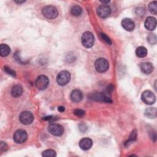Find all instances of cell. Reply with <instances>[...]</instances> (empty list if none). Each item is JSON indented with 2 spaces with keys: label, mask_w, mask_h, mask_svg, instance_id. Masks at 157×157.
Here are the masks:
<instances>
[{
  "label": "cell",
  "mask_w": 157,
  "mask_h": 157,
  "mask_svg": "<svg viewBox=\"0 0 157 157\" xmlns=\"http://www.w3.org/2000/svg\"><path fill=\"white\" fill-rule=\"evenodd\" d=\"M14 141L17 144H23L28 138V134L25 130L18 129L14 134Z\"/></svg>",
  "instance_id": "4"
},
{
  "label": "cell",
  "mask_w": 157,
  "mask_h": 157,
  "mask_svg": "<svg viewBox=\"0 0 157 157\" xmlns=\"http://www.w3.org/2000/svg\"><path fill=\"white\" fill-rule=\"evenodd\" d=\"M48 130L51 134H52V135L57 136H61L64 132V128L63 127L57 123H53L51 124L49 126Z\"/></svg>",
  "instance_id": "10"
},
{
  "label": "cell",
  "mask_w": 157,
  "mask_h": 157,
  "mask_svg": "<svg viewBox=\"0 0 157 157\" xmlns=\"http://www.w3.org/2000/svg\"><path fill=\"white\" fill-rule=\"evenodd\" d=\"M42 156L44 157H54L57 156L56 152L53 150H46L42 152Z\"/></svg>",
  "instance_id": "24"
},
{
  "label": "cell",
  "mask_w": 157,
  "mask_h": 157,
  "mask_svg": "<svg viewBox=\"0 0 157 157\" xmlns=\"http://www.w3.org/2000/svg\"><path fill=\"white\" fill-rule=\"evenodd\" d=\"M109 66L108 61L103 58H98L95 63L96 70L99 73H104L107 71Z\"/></svg>",
  "instance_id": "3"
},
{
  "label": "cell",
  "mask_w": 157,
  "mask_h": 157,
  "mask_svg": "<svg viewBox=\"0 0 157 157\" xmlns=\"http://www.w3.org/2000/svg\"><path fill=\"white\" fill-rule=\"evenodd\" d=\"M144 25L147 30H148L149 31L154 30L156 27V18L153 17H147L145 21Z\"/></svg>",
  "instance_id": "12"
},
{
  "label": "cell",
  "mask_w": 157,
  "mask_h": 157,
  "mask_svg": "<svg viewBox=\"0 0 157 157\" xmlns=\"http://www.w3.org/2000/svg\"><path fill=\"white\" fill-rule=\"evenodd\" d=\"M136 54L139 58H144L147 55V51L146 47L140 46L136 49Z\"/></svg>",
  "instance_id": "21"
},
{
  "label": "cell",
  "mask_w": 157,
  "mask_h": 157,
  "mask_svg": "<svg viewBox=\"0 0 157 157\" xmlns=\"http://www.w3.org/2000/svg\"><path fill=\"white\" fill-rule=\"evenodd\" d=\"M122 27L128 31H132L135 27V24L134 22L131 20L130 18H124L122 21Z\"/></svg>",
  "instance_id": "13"
},
{
  "label": "cell",
  "mask_w": 157,
  "mask_h": 157,
  "mask_svg": "<svg viewBox=\"0 0 157 157\" xmlns=\"http://www.w3.org/2000/svg\"><path fill=\"white\" fill-rule=\"evenodd\" d=\"M70 98L73 102L79 103L80 101H82V100L83 98L82 92L80 90H77V89L74 90H73L71 92Z\"/></svg>",
  "instance_id": "16"
},
{
  "label": "cell",
  "mask_w": 157,
  "mask_h": 157,
  "mask_svg": "<svg viewBox=\"0 0 157 157\" xmlns=\"http://www.w3.org/2000/svg\"><path fill=\"white\" fill-rule=\"evenodd\" d=\"M82 12V9L80 6L78 5L74 6L71 9V13L72 15L74 16H79L80 15Z\"/></svg>",
  "instance_id": "22"
},
{
  "label": "cell",
  "mask_w": 157,
  "mask_h": 157,
  "mask_svg": "<svg viewBox=\"0 0 157 157\" xmlns=\"http://www.w3.org/2000/svg\"><path fill=\"white\" fill-rule=\"evenodd\" d=\"M149 10L153 15H156L157 14V3L156 2H152L149 5Z\"/></svg>",
  "instance_id": "23"
},
{
  "label": "cell",
  "mask_w": 157,
  "mask_h": 157,
  "mask_svg": "<svg viewBox=\"0 0 157 157\" xmlns=\"http://www.w3.org/2000/svg\"><path fill=\"white\" fill-rule=\"evenodd\" d=\"M70 73L67 71H62L58 74L57 77V82L61 86L68 84L70 80Z\"/></svg>",
  "instance_id": "5"
},
{
  "label": "cell",
  "mask_w": 157,
  "mask_h": 157,
  "mask_svg": "<svg viewBox=\"0 0 157 157\" xmlns=\"http://www.w3.org/2000/svg\"><path fill=\"white\" fill-rule=\"evenodd\" d=\"M14 2L18 4H21V3H23L25 2V1H17V0H15V1H14Z\"/></svg>",
  "instance_id": "35"
},
{
  "label": "cell",
  "mask_w": 157,
  "mask_h": 157,
  "mask_svg": "<svg viewBox=\"0 0 157 157\" xmlns=\"http://www.w3.org/2000/svg\"><path fill=\"white\" fill-rule=\"evenodd\" d=\"M10 52L11 49L7 44H1V46H0V54H1L2 57H4L8 56L10 54Z\"/></svg>",
  "instance_id": "20"
},
{
  "label": "cell",
  "mask_w": 157,
  "mask_h": 157,
  "mask_svg": "<svg viewBox=\"0 0 157 157\" xmlns=\"http://www.w3.org/2000/svg\"><path fill=\"white\" fill-rule=\"evenodd\" d=\"M142 101L149 105L153 104L156 101V96L154 93L150 90L144 91L141 96Z\"/></svg>",
  "instance_id": "6"
},
{
  "label": "cell",
  "mask_w": 157,
  "mask_h": 157,
  "mask_svg": "<svg viewBox=\"0 0 157 157\" xmlns=\"http://www.w3.org/2000/svg\"><path fill=\"white\" fill-rule=\"evenodd\" d=\"M93 145L92 140L90 138H83L79 142V146L81 149L83 150H88L92 147Z\"/></svg>",
  "instance_id": "14"
},
{
  "label": "cell",
  "mask_w": 157,
  "mask_h": 157,
  "mask_svg": "<svg viewBox=\"0 0 157 157\" xmlns=\"http://www.w3.org/2000/svg\"><path fill=\"white\" fill-rule=\"evenodd\" d=\"M140 68L143 73L146 74H149L152 73L153 71V66L150 63L145 62L141 63L140 66Z\"/></svg>",
  "instance_id": "15"
},
{
  "label": "cell",
  "mask_w": 157,
  "mask_h": 157,
  "mask_svg": "<svg viewBox=\"0 0 157 157\" xmlns=\"http://www.w3.org/2000/svg\"><path fill=\"white\" fill-rule=\"evenodd\" d=\"M7 149V145L5 142L2 141L1 143H0V150H1L2 152L5 151Z\"/></svg>",
  "instance_id": "29"
},
{
  "label": "cell",
  "mask_w": 157,
  "mask_h": 157,
  "mask_svg": "<svg viewBox=\"0 0 157 157\" xmlns=\"http://www.w3.org/2000/svg\"><path fill=\"white\" fill-rule=\"evenodd\" d=\"M144 13H145V11H144V9H142V8H138L136 9V14L138 15H141V16L144 15Z\"/></svg>",
  "instance_id": "30"
},
{
  "label": "cell",
  "mask_w": 157,
  "mask_h": 157,
  "mask_svg": "<svg viewBox=\"0 0 157 157\" xmlns=\"http://www.w3.org/2000/svg\"><path fill=\"white\" fill-rule=\"evenodd\" d=\"M147 41L150 44H155L156 43V36L155 34H150L147 37Z\"/></svg>",
  "instance_id": "25"
},
{
  "label": "cell",
  "mask_w": 157,
  "mask_h": 157,
  "mask_svg": "<svg viewBox=\"0 0 157 157\" xmlns=\"http://www.w3.org/2000/svg\"><path fill=\"white\" fill-rule=\"evenodd\" d=\"M74 114L79 117H82L85 115V111L82 109H76L74 111Z\"/></svg>",
  "instance_id": "26"
},
{
  "label": "cell",
  "mask_w": 157,
  "mask_h": 157,
  "mask_svg": "<svg viewBox=\"0 0 157 157\" xmlns=\"http://www.w3.org/2000/svg\"><path fill=\"white\" fill-rule=\"evenodd\" d=\"M137 136H138L137 131L136 129L133 130L131 132V133L130 134L128 139L125 142V146L126 147H127V146H129L131 143H133L134 141H136V139H137Z\"/></svg>",
  "instance_id": "19"
},
{
  "label": "cell",
  "mask_w": 157,
  "mask_h": 157,
  "mask_svg": "<svg viewBox=\"0 0 157 157\" xmlns=\"http://www.w3.org/2000/svg\"><path fill=\"white\" fill-rule=\"evenodd\" d=\"M81 41L85 48H91L94 44V36L91 32L86 31L82 34Z\"/></svg>",
  "instance_id": "1"
},
{
  "label": "cell",
  "mask_w": 157,
  "mask_h": 157,
  "mask_svg": "<svg viewBox=\"0 0 157 157\" xmlns=\"http://www.w3.org/2000/svg\"><path fill=\"white\" fill-rule=\"evenodd\" d=\"M145 116L149 119H155L157 116V110L155 107L147 108L145 111Z\"/></svg>",
  "instance_id": "18"
},
{
  "label": "cell",
  "mask_w": 157,
  "mask_h": 157,
  "mask_svg": "<svg viewBox=\"0 0 157 157\" xmlns=\"http://www.w3.org/2000/svg\"><path fill=\"white\" fill-rule=\"evenodd\" d=\"M58 111L60 112V113H63V112L64 111L65 108H64V107H63V106H60V107H58Z\"/></svg>",
  "instance_id": "33"
},
{
  "label": "cell",
  "mask_w": 157,
  "mask_h": 157,
  "mask_svg": "<svg viewBox=\"0 0 157 157\" xmlns=\"http://www.w3.org/2000/svg\"><path fill=\"white\" fill-rule=\"evenodd\" d=\"M4 69H5V71L8 74H9V75H11V76H13V77H15V76H16V73H15V72L14 71L12 70L11 69L8 68L7 66H5Z\"/></svg>",
  "instance_id": "27"
},
{
  "label": "cell",
  "mask_w": 157,
  "mask_h": 157,
  "mask_svg": "<svg viewBox=\"0 0 157 157\" xmlns=\"http://www.w3.org/2000/svg\"><path fill=\"white\" fill-rule=\"evenodd\" d=\"M97 14L101 18H106L109 16L111 13L110 8L106 5L100 6L97 8Z\"/></svg>",
  "instance_id": "11"
},
{
  "label": "cell",
  "mask_w": 157,
  "mask_h": 157,
  "mask_svg": "<svg viewBox=\"0 0 157 157\" xmlns=\"http://www.w3.org/2000/svg\"><path fill=\"white\" fill-rule=\"evenodd\" d=\"M114 85L113 84H110L107 87V92L108 93H111L112 92H113L114 90Z\"/></svg>",
  "instance_id": "31"
},
{
  "label": "cell",
  "mask_w": 157,
  "mask_h": 157,
  "mask_svg": "<svg viewBox=\"0 0 157 157\" xmlns=\"http://www.w3.org/2000/svg\"><path fill=\"white\" fill-rule=\"evenodd\" d=\"M20 122L24 125H29L34 120L33 115L29 111L22 112L19 116Z\"/></svg>",
  "instance_id": "7"
},
{
  "label": "cell",
  "mask_w": 157,
  "mask_h": 157,
  "mask_svg": "<svg viewBox=\"0 0 157 157\" xmlns=\"http://www.w3.org/2000/svg\"><path fill=\"white\" fill-rule=\"evenodd\" d=\"M100 2H101V3H103V5H107L108 3H110V1H100Z\"/></svg>",
  "instance_id": "34"
},
{
  "label": "cell",
  "mask_w": 157,
  "mask_h": 157,
  "mask_svg": "<svg viewBox=\"0 0 157 157\" xmlns=\"http://www.w3.org/2000/svg\"><path fill=\"white\" fill-rule=\"evenodd\" d=\"M43 15L49 19H54L58 15L57 8L53 6H46L43 8L42 10Z\"/></svg>",
  "instance_id": "2"
},
{
  "label": "cell",
  "mask_w": 157,
  "mask_h": 157,
  "mask_svg": "<svg viewBox=\"0 0 157 157\" xmlns=\"http://www.w3.org/2000/svg\"><path fill=\"white\" fill-rule=\"evenodd\" d=\"M89 98L92 100H94L96 101L104 102L108 103H112V100H110V98L103 93H92L89 95Z\"/></svg>",
  "instance_id": "9"
},
{
  "label": "cell",
  "mask_w": 157,
  "mask_h": 157,
  "mask_svg": "<svg viewBox=\"0 0 157 157\" xmlns=\"http://www.w3.org/2000/svg\"><path fill=\"white\" fill-rule=\"evenodd\" d=\"M35 83L36 87L39 90H45L48 87L49 84V80L47 76L41 75L38 77Z\"/></svg>",
  "instance_id": "8"
},
{
  "label": "cell",
  "mask_w": 157,
  "mask_h": 157,
  "mask_svg": "<svg viewBox=\"0 0 157 157\" xmlns=\"http://www.w3.org/2000/svg\"><path fill=\"white\" fill-rule=\"evenodd\" d=\"M11 93L14 97H20L23 93V88L19 85H16L12 88Z\"/></svg>",
  "instance_id": "17"
},
{
  "label": "cell",
  "mask_w": 157,
  "mask_h": 157,
  "mask_svg": "<svg viewBox=\"0 0 157 157\" xmlns=\"http://www.w3.org/2000/svg\"><path fill=\"white\" fill-rule=\"evenodd\" d=\"M150 138L152 139V140H153L154 142L156 141V132L154 131V132H151V136H150Z\"/></svg>",
  "instance_id": "32"
},
{
  "label": "cell",
  "mask_w": 157,
  "mask_h": 157,
  "mask_svg": "<svg viewBox=\"0 0 157 157\" xmlns=\"http://www.w3.org/2000/svg\"><path fill=\"white\" fill-rule=\"evenodd\" d=\"M101 38L109 45H111L112 44V41H110V39H109V38L104 33H101Z\"/></svg>",
  "instance_id": "28"
}]
</instances>
